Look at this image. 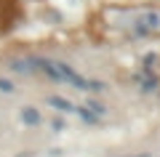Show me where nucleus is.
<instances>
[{
    "label": "nucleus",
    "instance_id": "1",
    "mask_svg": "<svg viewBox=\"0 0 160 157\" xmlns=\"http://www.w3.org/2000/svg\"><path fill=\"white\" fill-rule=\"evenodd\" d=\"M48 104H51V107H56V109H62V112H75V107L69 104L67 99H62V96H51V99H48Z\"/></svg>",
    "mask_w": 160,
    "mask_h": 157
},
{
    "label": "nucleus",
    "instance_id": "2",
    "mask_svg": "<svg viewBox=\"0 0 160 157\" xmlns=\"http://www.w3.org/2000/svg\"><path fill=\"white\" fill-rule=\"evenodd\" d=\"M22 120H24V125H38L40 123V115L35 112L32 107H24L22 109Z\"/></svg>",
    "mask_w": 160,
    "mask_h": 157
},
{
    "label": "nucleus",
    "instance_id": "3",
    "mask_svg": "<svg viewBox=\"0 0 160 157\" xmlns=\"http://www.w3.org/2000/svg\"><path fill=\"white\" fill-rule=\"evenodd\" d=\"M144 19H147V24H149V27H158V24H160V16H158V13H147Z\"/></svg>",
    "mask_w": 160,
    "mask_h": 157
},
{
    "label": "nucleus",
    "instance_id": "4",
    "mask_svg": "<svg viewBox=\"0 0 160 157\" xmlns=\"http://www.w3.org/2000/svg\"><path fill=\"white\" fill-rule=\"evenodd\" d=\"M0 91H3V93H11V91H13V85L8 83V80H0Z\"/></svg>",
    "mask_w": 160,
    "mask_h": 157
},
{
    "label": "nucleus",
    "instance_id": "5",
    "mask_svg": "<svg viewBox=\"0 0 160 157\" xmlns=\"http://www.w3.org/2000/svg\"><path fill=\"white\" fill-rule=\"evenodd\" d=\"M133 157H149V155H133Z\"/></svg>",
    "mask_w": 160,
    "mask_h": 157
}]
</instances>
